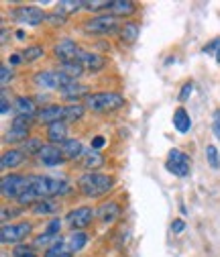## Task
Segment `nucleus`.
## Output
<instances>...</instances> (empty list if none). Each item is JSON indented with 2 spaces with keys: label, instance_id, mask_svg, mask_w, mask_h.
<instances>
[{
  "label": "nucleus",
  "instance_id": "12",
  "mask_svg": "<svg viewBox=\"0 0 220 257\" xmlns=\"http://www.w3.org/2000/svg\"><path fill=\"white\" fill-rule=\"evenodd\" d=\"M82 49L78 47V43L74 41V39H61L59 43H55V47H53V55L64 63V61H74L76 57H78V53H80Z\"/></svg>",
  "mask_w": 220,
  "mask_h": 257
},
{
  "label": "nucleus",
  "instance_id": "51",
  "mask_svg": "<svg viewBox=\"0 0 220 257\" xmlns=\"http://www.w3.org/2000/svg\"><path fill=\"white\" fill-rule=\"evenodd\" d=\"M29 257H37V255H35V253H33V255H29Z\"/></svg>",
  "mask_w": 220,
  "mask_h": 257
},
{
  "label": "nucleus",
  "instance_id": "37",
  "mask_svg": "<svg viewBox=\"0 0 220 257\" xmlns=\"http://www.w3.org/2000/svg\"><path fill=\"white\" fill-rule=\"evenodd\" d=\"M110 7V0H94V3H84V9L88 11H98V9H108Z\"/></svg>",
  "mask_w": 220,
  "mask_h": 257
},
{
  "label": "nucleus",
  "instance_id": "50",
  "mask_svg": "<svg viewBox=\"0 0 220 257\" xmlns=\"http://www.w3.org/2000/svg\"><path fill=\"white\" fill-rule=\"evenodd\" d=\"M216 59H218V63H220V51H218V53H216Z\"/></svg>",
  "mask_w": 220,
  "mask_h": 257
},
{
  "label": "nucleus",
  "instance_id": "20",
  "mask_svg": "<svg viewBox=\"0 0 220 257\" xmlns=\"http://www.w3.org/2000/svg\"><path fill=\"white\" fill-rule=\"evenodd\" d=\"M61 153H64L66 159H78V157H84V147L78 139H66L64 143L59 145Z\"/></svg>",
  "mask_w": 220,
  "mask_h": 257
},
{
  "label": "nucleus",
  "instance_id": "5",
  "mask_svg": "<svg viewBox=\"0 0 220 257\" xmlns=\"http://www.w3.org/2000/svg\"><path fill=\"white\" fill-rule=\"evenodd\" d=\"M165 168H167L173 176L185 178V176H190V172H192V159L187 157V153H183L181 149H171L169 155H167Z\"/></svg>",
  "mask_w": 220,
  "mask_h": 257
},
{
  "label": "nucleus",
  "instance_id": "23",
  "mask_svg": "<svg viewBox=\"0 0 220 257\" xmlns=\"http://www.w3.org/2000/svg\"><path fill=\"white\" fill-rule=\"evenodd\" d=\"M98 216L102 218V222L112 224V222H114V220L120 216V206H118L116 202H106V204H102V206H100Z\"/></svg>",
  "mask_w": 220,
  "mask_h": 257
},
{
  "label": "nucleus",
  "instance_id": "10",
  "mask_svg": "<svg viewBox=\"0 0 220 257\" xmlns=\"http://www.w3.org/2000/svg\"><path fill=\"white\" fill-rule=\"evenodd\" d=\"M92 218H94V210L90 206H78L72 212H68L66 222H68V227L72 231H82L92 222Z\"/></svg>",
  "mask_w": 220,
  "mask_h": 257
},
{
  "label": "nucleus",
  "instance_id": "28",
  "mask_svg": "<svg viewBox=\"0 0 220 257\" xmlns=\"http://www.w3.org/2000/svg\"><path fill=\"white\" fill-rule=\"evenodd\" d=\"M82 7H84L82 0H59V3H57V13L66 17V15H70V13L80 11Z\"/></svg>",
  "mask_w": 220,
  "mask_h": 257
},
{
  "label": "nucleus",
  "instance_id": "31",
  "mask_svg": "<svg viewBox=\"0 0 220 257\" xmlns=\"http://www.w3.org/2000/svg\"><path fill=\"white\" fill-rule=\"evenodd\" d=\"M57 210V202L53 200H39L33 204V214H51Z\"/></svg>",
  "mask_w": 220,
  "mask_h": 257
},
{
  "label": "nucleus",
  "instance_id": "34",
  "mask_svg": "<svg viewBox=\"0 0 220 257\" xmlns=\"http://www.w3.org/2000/svg\"><path fill=\"white\" fill-rule=\"evenodd\" d=\"M45 257H72V253H70L68 247H64V241H61V243L49 247V249L45 251Z\"/></svg>",
  "mask_w": 220,
  "mask_h": 257
},
{
  "label": "nucleus",
  "instance_id": "45",
  "mask_svg": "<svg viewBox=\"0 0 220 257\" xmlns=\"http://www.w3.org/2000/svg\"><path fill=\"white\" fill-rule=\"evenodd\" d=\"M183 229H185V222H183V220H173V222H171V231H173V233H181Z\"/></svg>",
  "mask_w": 220,
  "mask_h": 257
},
{
  "label": "nucleus",
  "instance_id": "48",
  "mask_svg": "<svg viewBox=\"0 0 220 257\" xmlns=\"http://www.w3.org/2000/svg\"><path fill=\"white\" fill-rule=\"evenodd\" d=\"M21 59H23V55H21V53H13V55H11V59H9V61H11V66H15V63H19V61H21Z\"/></svg>",
  "mask_w": 220,
  "mask_h": 257
},
{
  "label": "nucleus",
  "instance_id": "9",
  "mask_svg": "<svg viewBox=\"0 0 220 257\" xmlns=\"http://www.w3.org/2000/svg\"><path fill=\"white\" fill-rule=\"evenodd\" d=\"M13 19L17 23H25V25H31V27H37V25H41L47 19V15L41 9H37V7H19V9L13 11Z\"/></svg>",
  "mask_w": 220,
  "mask_h": 257
},
{
  "label": "nucleus",
  "instance_id": "13",
  "mask_svg": "<svg viewBox=\"0 0 220 257\" xmlns=\"http://www.w3.org/2000/svg\"><path fill=\"white\" fill-rule=\"evenodd\" d=\"M37 157H39V162L43 166H47V168H55V166H59L66 159L64 153H61V149L57 145H53V143H45Z\"/></svg>",
  "mask_w": 220,
  "mask_h": 257
},
{
  "label": "nucleus",
  "instance_id": "32",
  "mask_svg": "<svg viewBox=\"0 0 220 257\" xmlns=\"http://www.w3.org/2000/svg\"><path fill=\"white\" fill-rule=\"evenodd\" d=\"M21 55H23V61H37L39 57L45 55V49H43L41 45H31V47H27Z\"/></svg>",
  "mask_w": 220,
  "mask_h": 257
},
{
  "label": "nucleus",
  "instance_id": "15",
  "mask_svg": "<svg viewBox=\"0 0 220 257\" xmlns=\"http://www.w3.org/2000/svg\"><path fill=\"white\" fill-rule=\"evenodd\" d=\"M76 59L84 66V70H90V72H100V70L106 66V59H104L102 55L90 53V51H80Z\"/></svg>",
  "mask_w": 220,
  "mask_h": 257
},
{
  "label": "nucleus",
  "instance_id": "39",
  "mask_svg": "<svg viewBox=\"0 0 220 257\" xmlns=\"http://www.w3.org/2000/svg\"><path fill=\"white\" fill-rule=\"evenodd\" d=\"M45 21H47L49 25H55V27H57V25H64V23H66V17H64V15H59V13L55 11V13L47 15V19H45Z\"/></svg>",
  "mask_w": 220,
  "mask_h": 257
},
{
  "label": "nucleus",
  "instance_id": "43",
  "mask_svg": "<svg viewBox=\"0 0 220 257\" xmlns=\"http://www.w3.org/2000/svg\"><path fill=\"white\" fill-rule=\"evenodd\" d=\"M218 51H220V39H214L204 47V53H218Z\"/></svg>",
  "mask_w": 220,
  "mask_h": 257
},
{
  "label": "nucleus",
  "instance_id": "30",
  "mask_svg": "<svg viewBox=\"0 0 220 257\" xmlns=\"http://www.w3.org/2000/svg\"><path fill=\"white\" fill-rule=\"evenodd\" d=\"M41 149H43V141L37 139V137H29V139L23 143V153H25V155H39Z\"/></svg>",
  "mask_w": 220,
  "mask_h": 257
},
{
  "label": "nucleus",
  "instance_id": "47",
  "mask_svg": "<svg viewBox=\"0 0 220 257\" xmlns=\"http://www.w3.org/2000/svg\"><path fill=\"white\" fill-rule=\"evenodd\" d=\"M19 212H21V210H15V208H11V210H9V208H3V220H7L9 216H17Z\"/></svg>",
  "mask_w": 220,
  "mask_h": 257
},
{
  "label": "nucleus",
  "instance_id": "1",
  "mask_svg": "<svg viewBox=\"0 0 220 257\" xmlns=\"http://www.w3.org/2000/svg\"><path fill=\"white\" fill-rule=\"evenodd\" d=\"M70 186L64 180L49 178V176H29V188L25 194L19 198V204H29V202H39V200H51L53 196L68 194Z\"/></svg>",
  "mask_w": 220,
  "mask_h": 257
},
{
  "label": "nucleus",
  "instance_id": "26",
  "mask_svg": "<svg viewBox=\"0 0 220 257\" xmlns=\"http://www.w3.org/2000/svg\"><path fill=\"white\" fill-rule=\"evenodd\" d=\"M59 72L66 74V76L72 78V80H76V78H80V76L84 74V66H82L78 59H74V61H64V63H59Z\"/></svg>",
  "mask_w": 220,
  "mask_h": 257
},
{
  "label": "nucleus",
  "instance_id": "4",
  "mask_svg": "<svg viewBox=\"0 0 220 257\" xmlns=\"http://www.w3.org/2000/svg\"><path fill=\"white\" fill-rule=\"evenodd\" d=\"M33 82L37 88H43V90H61V88H66L68 84H72L74 80L68 78L66 74H61L59 70L53 72V70H41L33 76Z\"/></svg>",
  "mask_w": 220,
  "mask_h": 257
},
{
  "label": "nucleus",
  "instance_id": "35",
  "mask_svg": "<svg viewBox=\"0 0 220 257\" xmlns=\"http://www.w3.org/2000/svg\"><path fill=\"white\" fill-rule=\"evenodd\" d=\"M206 157H208V164H210L212 170H218L220 168V153H218V149L214 145H208L206 147Z\"/></svg>",
  "mask_w": 220,
  "mask_h": 257
},
{
  "label": "nucleus",
  "instance_id": "33",
  "mask_svg": "<svg viewBox=\"0 0 220 257\" xmlns=\"http://www.w3.org/2000/svg\"><path fill=\"white\" fill-rule=\"evenodd\" d=\"M57 243H61V237L59 235H39L37 239H35V247H45V251L49 249V247H53V245H57Z\"/></svg>",
  "mask_w": 220,
  "mask_h": 257
},
{
  "label": "nucleus",
  "instance_id": "42",
  "mask_svg": "<svg viewBox=\"0 0 220 257\" xmlns=\"http://www.w3.org/2000/svg\"><path fill=\"white\" fill-rule=\"evenodd\" d=\"M212 131L216 135V139H220V108L214 110V120H212Z\"/></svg>",
  "mask_w": 220,
  "mask_h": 257
},
{
  "label": "nucleus",
  "instance_id": "21",
  "mask_svg": "<svg viewBox=\"0 0 220 257\" xmlns=\"http://www.w3.org/2000/svg\"><path fill=\"white\" fill-rule=\"evenodd\" d=\"M88 92V88L84 86V84H78L76 80L72 82V84H68L66 88H61L59 90V94H61V98H66V100H78L80 98V96H84Z\"/></svg>",
  "mask_w": 220,
  "mask_h": 257
},
{
  "label": "nucleus",
  "instance_id": "19",
  "mask_svg": "<svg viewBox=\"0 0 220 257\" xmlns=\"http://www.w3.org/2000/svg\"><path fill=\"white\" fill-rule=\"evenodd\" d=\"M108 11L112 17H129L137 11V5L133 0H110Z\"/></svg>",
  "mask_w": 220,
  "mask_h": 257
},
{
  "label": "nucleus",
  "instance_id": "17",
  "mask_svg": "<svg viewBox=\"0 0 220 257\" xmlns=\"http://www.w3.org/2000/svg\"><path fill=\"white\" fill-rule=\"evenodd\" d=\"M47 139H49V143H64L66 139H68V122H64V120H59V122H53V124H49L47 126Z\"/></svg>",
  "mask_w": 220,
  "mask_h": 257
},
{
  "label": "nucleus",
  "instance_id": "22",
  "mask_svg": "<svg viewBox=\"0 0 220 257\" xmlns=\"http://www.w3.org/2000/svg\"><path fill=\"white\" fill-rule=\"evenodd\" d=\"M173 126L177 128L179 133H187L192 128V118H190V114H187V110L185 108H177L175 112H173Z\"/></svg>",
  "mask_w": 220,
  "mask_h": 257
},
{
  "label": "nucleus",
  "instance_id": "44",
  "mask_svg": "<svg viewBox=\"0 0 220 257\" xmlns=\"http://www.w3.org/2000/svg\"><path fill=\"white\" fill-rule=\"evenodd\" d=\"M104 145H106V139H104L102 135H96V137L92 139V149H94V151H98V149L104 147Z\"/></svg>",
  "mask_w": 220,
  "mask_h": 257
},
{
  "label": "nucleus",
  "instance_id": "8",
  "mask_svg": "<svg viewBox=\"0 0 220 257\" xmlns=\"http://www.w3.org/2000/svg\"><path fill=\"white\" fill-rule=\"evenodd\" d=\"M31 231H33L31 222L3 224V231H0V241H3V243H21L27 235H31Z\"/></svg>",
  "mask_w": 220,
  "mask_h": 257
},
{
  "label": "nucleus",
  "instance_id": "6",
  "mask_svg": "<svg viewBox=\"0 0 220 257\" xmlns=\"http://www.w3.org/2000/svg\"><path fill=\"white\" fill-rule=\"evenodd\" d=\"M84 29L88 31V33H94V35H108V33H114V31L118 29V21L112 15H98L94 19H88L84 23Z\"/></svg>",
  "mask_w": 220,
  "mask_h": 257
},
{
  "label": "nucleus",
  "instance_id": "46",
  "mask_svg": "<svg viewBox=\"0 0 220 257\" xmlns=\"http://www.w3.org/2000/svg\"><path fill=\"white\" fill-rule=\"evenodd\" d=\"M0 104H3V106H0V112L7 114V112H9V108H11V102H9V98H7L5 94H3V102H0Z\"/></svg>",
  "mask_w": 220,
  "mask_h": 257
},
{
  "label": "nucleus",
  "instance_id": "7",
  "mask_svg": "<svg viewBox=\"0 0 220 257\" xmlns=\"http://www.w3.org/2000/svg\"><path fill=\"white\" fill-rule=\"evenodd\" d=\"M29 188V176H19V174H11L3 178V196L5 198H21L25 194V190Z\"/></svg>",
  "mask_w": 220,
  "mask_h": 257
},
{
  "label": "nucleus",
  "instance_id": "36",
  "mask_svg": "<svg viewBox=\"0 0 220 257\" xmlns=\"http://www.w3.org/2000/svg\"><path fill=\"white\" fill-rule=\"evenodd\" d=\"M192 92H194V82H185L181 86V92H179V102H185L192 96Z\"/></svg>",
  "mask_w": 220,
  "mask_h": 257
},
{
  "label": "nucleus",
  "instance_id": "16",
  "mask_svg": "<svg viewBox=\"0 0 220 257\" xmlns=\"http://www.w3.org/2000/svg\"><path fill=\"white\" fill-rule=\"evenodd\" d=\"M17 116H29L33 118V114L37 112V104L33 98H27V96H19V98H15V104H13Z\"/></svg>",
  "mask_w": 220,
  "mask_h": 257
},
{
  "label": "nucleus",
  "instance_id": "29",
  "mask_svg": "<svg viewBox=\"0 0 220 257\" xmlns=\"http://www.w3.org/2000/svg\"><path fill=\"white\" fill-rule=\"evenodd\" d=\"M84 112H86V106H82V104H68L66 106L64 122H76V120H80L84 116Z\"/></svg>",
  "mask_w": 220,
  "mask_h": 257
},
{
  "label": "nucleus",
  "instance_id": "38",
  "mask_svg": "<svg viewBox=\"0 0 220 257\" xmlns=\"http://www.w3.org/2000/svg\"><path fill=\"white\" fill-rule=\"evenodd\" d=\"M59 229H61V220H59V218H53V220L47 222L45 233H47V235H59Z\"/></svg>",
  "mask_w": 220,
  "mask_h": 257
},
{
  "label": "nucleus",
  "instance_id": "2",
  "mask_svg": "<svg viewBox=\"0 0 220 257\" xmlns=\"http://www.w3.org/2000/svg\"><path fill=\"white\" fill-rule=\"evenodd\" d=\"M114 180L108 174H98V172H88L78 178V190L88 198H98L104 196L108 190H112Z\"/></svg>",
  "mask_w": 220,
  "mask_h": 257
},
{
  "label": "nucleus",
  "instance_id": "3",
  "mask_svg": "<svg viewBox=\"0 0 220 257\" xmlns=\"http://www.w3.org/2000/svg\"><path fill=\"white\" fill-rule=\"evenodd\" d=\"M84 106L92 112H112L124 106V98L116 92H96L86 96Z\"/></svg>",
  "mask_w": 220,
  "mask_h": 257
},
{
  "label": "nucleus",
  "instance_id": "41",
  "mask_svg": "<svg viewBox=\"0 0 220 257\" xmlns=\"http://www.w3.org/2000/svg\"><path fill=\"white\" fill-rule=\"evenodd\" d=\"M11 80H13V72L9 70V66H3V68H0V84L7 86Z\"/></svg>",
  "mask_w": 220,
  "mask_h": 257
},
{
  "label": "nucleus",
  "instance_id": "40",
  "mask_svg": "<svg viewBox=\"0 0 220 257\" xmlns=\"http://www.w3.org/2000/svg\"><path fill=\"white\" fill-rule=\"evenodd\" d=\"M15 257H29V255H33V251H31L29 245H17L15 251H13Z\"/></svg>",
  "mask_w": 220,
  "mask_h": 257
},
{
  "label": "nucleus",
  "instance_id": "24",
  "mask_svg": "<svg viewBox=\"0 0 220 257\" xmlns=\"http://www.w3.org/2000/svg\"><path fill=\"white\" fill-rule=\"evenodd\" d=\"M86 243H88V233H84V231H72V235L68 237L66 247L70 249V253H78V251H82L86 247Z\"/></svg>",
  "mask_w": 220,
  "mask_h": 257
},
{
  "label": "nucleus",
  "instance_id": "14",
  "mask_svg": "<svg viewBox=\"0 0 220 257\" xmlns=\"http://www.w3.org/2000/svg\"><path fill=\"white\" fill-rule=\"evenodd\" d=\"M66 118V106H59V104H49L45 108H41L37 112V120L41 124H53V122H59Z\"/></svg>",
  "mask_w": 220,
  "mask_h": 257
},
{
  "label": "nucleus",
  "instance_id": "11",
  "mask_svg": "<svg viewBox=\"0 0 220 257\" xmlns=\"http://www.w3.org/2000/svg\"><path fill=\"white\" fill-rule=\"evenodd\" d=\"M29 116H17L5 135L7 143H25L29 139Z\"/></svg>",
  "mask_w": 220,
  "mask_h": 257
},
{
  "label": "nucleus",
  "instance_id": "18",
  "mask_svg": "<svg viewBox=\"0 0 220 257\" xmlns=\"http://www.w3.org/2000/svg\"><path fill=\"white\" fill-rule=\"evenodd\" d=\"M23 159H25L23 149H7L3 153V157H0V168L3 170H13V168L23 164Z\"/></svg>",
  "mask_w": 220,
  "mask_h": 257
},
{
  "label": "nucleus",
  "instance_id": "49",
  "mask_svg": "<svg viewBox=\"0 0 220 257\" xmlns=\"http://www.w3.org/2000/svg\"><path fill=\"white\" fill-rule=\"evenodd\" d=\"M17 39H25V31H21V29L17 31Z\"/></svg>",
  "mask_w": 220,
  "mask_h": 257
},
{
  "label": "nucleus",
  "instance_id": "27",
  "mask_svg": "<svg viewBox=\"0 0 220 257\" xmlns=\"http://www.w3.org/2000/svg\"><path fill=\"white\" fill-rule=\"evenodd\" d=\"M102 164H104V157L98 151H94V149L84 153V157H82V166L86 170H98V168H102Z\"/></svg>",
  "mask_w": 220,
  "mask_h": 257
},
{
  "label": "nucleus",
  "instance_id": "25",
  "mask_svg": "<svg viewBox=\"0 0 220 257\" xmlns=\"http://www.w3.org/2000/svg\"><path fill=\"white\" fill-rule=\"evenodd\" d=\"M120 39L127 43H135L139 39V23L137 21H127L120 29Z\"/></svg>",
  "mask_w": 220,
  "mask_h": 257
}]
</instances>
